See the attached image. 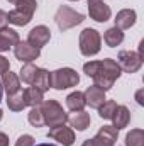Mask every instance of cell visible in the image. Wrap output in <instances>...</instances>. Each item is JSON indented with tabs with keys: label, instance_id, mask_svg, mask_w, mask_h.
Masks as SVG:
<instances>
[{
	"label": "cell",
	"instance_id": "obj_1",
	"mask_svg": "<svg viewBox=\"0 0 144 146\" xmlns=\"http://www.w3.org/2000/svg\"><path fill=\"white\" fill-rule=\"evenodd\" d=\"M83 72L87 76L93 78V85L102 88L104 92L110 90L115 83V80L120 76V66L115 60H102V61H88L83 65Z\"/></svg>",
	"mask_w": 144,
	"mask_h": 146
},
{
	"label": "cell",
	"instance_id": "obj_2",
	"mask_svg": "<svg viewBox=\"0 0 144 146\" xmlns=\"http://www.w3.org/2000/svg\"><path fill=\"white\" fill-rule=\"evenodd\" d=\"M41 112H42V119L44 124L49 127L59 126V124H66L68 122V114L63 110L61 104L56 100H42L41 104Z\"/></svg>",
	"mask_w": 144,
	"mask_h": 146
},
{
	"label": "cell",
	"instance_id": "obj_3",
	"mask_svg": "<svg viewBox=\"0 0 144 146\" xmlns=\"http://www.w3.org/2000/svg\"><path fill=\"white\" fill-rule=\"evenodd\" d=\"M100 44H102V37L98 31L87 27L80 33V51L83 56H95L102 48Z\"/></svg>",
	"mask_w": 144,
	"mask_h": 146
},
{
	"label": "cell",
	"instance_id": "obj_4",
	"mask_svg": "<svg viewBox=\"0 0 144 146\" xmlns=\"http://www.w3.org/2000/svg\"><path fill=\"white\" fill-rule=\"evenodd\" d=\"M54 21H56V26L61 31H68V29H71L75 26L81 24L85 21V15L70 9L68 5H61L56 10V14H54Z\"/></svg>",
	"mask_w": 144,
	"mask_h": 146
},
{
	"label": "cell",
	"instance_id": "obj_5",
	"mask_svg": "<svg viewBox=\"0 0 144 146\" xmlns=\"http://www.w3.org/2000/svg\"><path fill=\"white\" fill-rule=\"evenodd\" d=\"M78 82H80V76L73 68H59V70L51 73V87L56 90L76 87Z\"/></svg>",
	"mask_w": 144,
	"mask_h": 146
},
{
	"label": "cell",
	"instance_id": "obj_6",
	"mask_svg": "<svg viewBox=\"0 0 144 146\" xmlns=\"http://www.w3.org/2000/svg\"><path fill=\"white\" fill-rule=\"evenodd\" d=\"M117 63L120 70H124L126 73H136L143 65V54L136 51H120L117 56Z\"/></svg>",
	"mask_w": 144,
	"mask_h": 146
},
{
	"label": "cell",
	"instance_id": "obj_7",
	"mask_svg": "<svg viewBox=\"0 0 144 146\" xmlns=\"http://www.w3.org/2000/svg\"><path fill=\"white\" fill-rule=\"evenodd\" d=\"M48 138L61 143L63 146H73V143H75V133H73V129L68 127V126H65V124L51 127L49 133H48Z\"/></svg>",
	"mask_w": 144,
	"mask_h": 146
},
{
	"label": "cell",
	"instance_id": "obj_8",
	"mask_svg": "<svg viewBox=\"0 0 144 146\" xmlns=\"http://www.w3.org/2000/svg\"><path fill=\"white\" fill-rule=\"evenodd\" d=\"M88 14L97 22H107L112 15L110 7L104 0H88Z\"/></svg>",
	"mask_w": 144,
	"mask_h": 146
},
{
	"label": "cell",
	"instance_id": "obj_9",
	"mask_svg": "<svg viewBox=\"0 0 144 146\" xmlns=\"http://www.w3.org/2000/svg\"><path fill=\"white\" fill-rule=\"evenodd\" d=\"M14 54H15V58L20 60V61L32 63L34 60H37V58L41 56V49L31 46L27 41H26V42H20V41H19V42L14 46Z\"/></svg>",
	"mask_w": 144,
	"mask_h": 146
},
{
	"label": "cell",
	"instance_id": "obj_10",
	"mask_svg": "<svg viewBox=\"0 0 144 146\" xmlns=\"http://www.w3.org/2000/svg\"><path fill=\"white\" fill-rule=\"evenodd\" d=\"M51 39V31L46 27V26H36L34 29L29 31V36H27V42L31 46H34L37 49H41L42 46H46Z\"/></svg>",
	"mask_w": 144,
	"mask_h": 146
},
{
	"label": "cell",
	"instance_id": "obj_11",
	"mask_svg": "<svg viewBox=\"0 0 144 146\" xmlns=\"http://www.w3.org/2000/svg\"><path fill=\"white\" fill-rule=\"evenodd\" d=\"M117 129L114 126H104L100 127V131L95 134V138H92L95 146H115L117 141Z\"/></svg>",
	"mask_w": 144,
	"mask_h": 146
},
{
	"label": "cell",
	"instance_id": "obj_12",
	"mask_svg": "<svg viewBox=\"0 0 144 146\" xmlns=\"http://www.w3.org/2000/svg\"><path fill=\"white\" fill-rule=\"evenodd\" d=\"M83 95H85V102L92 107V109H98L107 99H105V92L102 90V88H98L97 85H92V87H88L85 92H83Z\"/></svg>",
	"mask_w": 144,
	"mask_h": 146
},
{
	"label": "cell",
	"instance_id": "obj_13",
	"mask_svg": "<svg viewBox=\"0 0 144 146\" xmlns=\"http://www.w3.org/2000/svg\"><path fill=\"white\" fill-rule=\"evenodd\" d=\"M137 21V15H136V10L132 9H124L120 12H117V17H115V27L119 29H129L136 24Z\"/></svg>",
	"mask_w": 144,
	"mask_h": 146
},
{
	"label": "cell",
	"instance_id": "obj_14",
	"mask_svg": "<svg viewBox=\"0 0 144 146\" xmlns=\"http://www.w3.org/2000/svg\"><path fill=\"white\" fill-rule=\"evenodd\" d=\"M112 122H114V127L119 131V129H124L127 127V124L131 122V112L126 106H117V109L112 115Z\"/></svg>",
	"mask_w": 144,
	"mask_h": 146
},
{
	"label": "cell",
	"instance_id": "obj_15",
	"mask_svg": "<svg viewBox=\"0 0 144 146\" xmlns=\"http://www.w3.org/2000/svg\"><path fill=\"white\" fill-rule=\"evenodd\" d=\"M2 87L3 90L7 92V95H14L20 90V82H19V76L12 72H5L2 75Z\"/></svg>",
	"mask_w": 144,
	"mask_h": 146
},
{
	"label": "cell",
	"instance_id": "obj_16",
	"mask_svg": "<svg viewBox=\"0 0 144 146\" xmlns=\"http://www.w3.org/2000/svg\"><path fill=\"white\" fill-rule=\"evenodd\" d=\"M68 122L71 124V127H75L76 131H85L90 126L92 119H90V114H87L85 110H78V112H75V114H71L68 117Z\"/></svg>",
	"mask_w": 144,
	"mask_h": 146
},
{
	"label": "cell",
	"instance_id": "obj_17",
	"mask_svg": "<svg viewBox=\"0 0 144 146\" xmlns=\"http://www.w3.org/2000/svg\"><path fill=\"white\" fill-rule=\"evenodd\" d=\"M32 87H36L37 90H41L42 94L46 90H49V87H51V73L48 70H44V68H39L34 80H32Z\"/></svg>",
	"mask_w": 144,
	"mask_h": 146
},
{
	"label": "cell",
	"instance_id": "obj_18",
	"mask_svg": "<svg viewBox=\"0 0 144 146\" xmlns=\"http://www.w3.org/2000/svg\"><path fill=\"white\" fill-rule=\"evenodd\" d=\"M66 106H68V109L71 110V112L83 110V107L87 106L83 92H78V90H76V92H71V94L66 97Z\"/></svg>",
	"mask_w": 144,
	"mask_h": 146
},
{
	"label": "cell",
	"instance_id": "obj_19",
	"mask_svg": "<svg viewBox=\"0 0 144 146\" xmlns=\"http://www.w3.org/2000/svg\"><path fill=\"white\" fill-rule=\"evenodd\" d=\"M104 41L107 42V46L110 48H115V46H119L122 41H124V33H122V29H119V27H110L105 31V34H104Z\"/></svg>",
	"mask_w": 144,
	"mask_h": 146
},
{
	"label": "cell",
	"instance_id": "obj_20",
	"mask_svg": "<svg viewBox=\"0 0 144 146\" xmlns=\"http://www.w3.org/2000/svg\"><path fill=\"white\" fill-rule=\"evenodd\" d=\"M22 94H24L26 106H31V107L42 104V100H44V97H42V92H41V90H37L36 87H29V88H26Z\"/></svg>",
	"mask_w": 144,
	"mask_h": 146
},
{
	"label": "cell",
	"instance_id": "obj_21",
	"mask_svg": "<svg viewBox=\"0 0 144 146\" xmlns=\"http://www.w3.org/2000/svg\"><path fill=\"white\" fill-rule=\"evenodd\" d=\"M7 19H9V22L14 24V26H27L32 17L27 15V14H24V12H20V10H17V9H14V10H10V12L7 14Z\"/></svg>",
	"mask_w": 144,
	"mask_h": 146
},
{
	"label": "cell",
	"instance_id": "obj_22",
	"mask_svg": "<svg viewBox=\"0 0 144 146\" xmlns=\"http://www.w3.org/2000/svg\"><path fill=\"white\" fill-rule=\"evenodd\" d=\"M7 107L14 112H20L26 107V100H24V94L19 90L14 95H7Z\"/></svg>",
	"mask_w": 144,
	"mask_h": 146
},
{
	"label": "cell",
	"instance_id": "obj_23",
	"mask_svg": "<svg viewBox=\"0 0 144 146\" xmlns=\"http://www.w3.org/2000/svg\"><path fill=\"white\" fill-rule=\"evenodd\" d=\"M126 146H144V131L132 129L126 134Z\"/></svg>",
	"mask_w": 144,
	"mask_h": 146
},
{
	"label": "cell",
	"instance_id": "obj_24",
	"mask_svg": "<svg viewBox=\"0 0 144 146\" xmlns=\"http://www.w3.org/2000/svg\"><path fill=\"white\" fill-rule=\"evenodd\" d=\"M37 68L36 65H32V63H26L24 66H22V70H20V80L24 82V83H32V80H34V76H36V73H37Z\"/></svg>",
	"mask_w": 144,
	"mask_h": 146
},
{
	"label": "cell",
	"instance_id": "obj_25",
	"mask_svg": "<svg viewBox=\"0 0 144 146\" xmlns=\"http://www.w3.org/2000/svg\"><path fill=\"white\" fill-rule=\"evenodd\" d=\"M27 119H29V124L34 126V127L44 126V119H42V112H41V104H39V106H34V107L31 109Z\"/></svg>",
	"mask_w": 144,
	"mask_h": 146
},
{
	"label": "cell",
	"instance_id": "obj_26",
	"mask_svg": "<svg viewBox=\"0 0 144 146\" xmlns=\"http://www.w3.org/2000/svg\"><path fill=\"white\" fill-rule=\"evenodd\" d=\"M115 109H117V102H115V100H105V102L98 107V115H100L102 119H112Z\"/></svg>",
	"mask_w": 144,
	"mask_h": 146
},
{
	"label": "cell",
	"instance_id": "obj_27",
	"mask_svg": "<svg viewBox=\"0 0 144 146\" xmlns=\"http://www.w3.org/2000/svg\"><path fill=\"white\" fill-rule=\"evenodd\" d=\"M15 5H17V10H20V12H24V14H27L31 17H32V14L36 12V9H37L36 0H19Z\"/></svg>",
	"mask_w": 144,
	"mask_h": 146
},
{
	"label": "cell",
	"instance_id": "obj_28",
	"mask_svg": "<svg viewBox=\"0 0 144 146\" xmlns=\"http://www.w3.org/2000/svg\"><path fill=\"white\" fill-rule=\"evenodd\" d=\"M0 36L3 37L10 46H15L20 39H19V34H17V31H14V29H9V27H5V29H2L0 31Z\"/></svg>",
	"mask_w": 144,
	"mask_h": 146
},
{
	"label": "cell",
	"instance_id": "obj_29",
	"mask_svg": "<svg viewBox=\"0 0 144 146\" xmlns=\"http://www.w3.org/2000/svg\"><path fill=\"white\" fill-rule=\"evenodd\" d=\"M15 146H34V138L31 134H22L15 141Z\"/></svg>",
	"mask_w": 144,
	"mask_h": 146
},
{
	"label": "cell",
	"instance_id": "obj_30",
	"mask_svg": "<svg viewBox=\"0 0 144 146\" xmlns=\"http://www.w3.org/2000/svg\"><path fill=\"white\" fill-rule=\"evenodd\" d=\"M9 68H10V63H9V60H7L5 56H0V73L3 75L5 72H9Z\"/></svg>",
	"mask_w": 144,
	"mask_h": 146
},
{
	"label": "cell",
	"instance_id": "obj_31",
	"mask_svg": "<svg viewBox=\"0 0 144 146\" xmlns=\"http://www.w3.org/2000/svg\"><path fill=\"white\" fill-rule=\"evenodd\" d=\"M7 24H9L7 12H3V10L0 9V31H2V29H5V27H7Z\"/></svg>",
	"mask_w": 144,
	"mask_h": 146
},
{
	"label": "cell",
	"instance_id": "obj_32",
	"mask_svg": "<svg viewBox=\"0 0 144 146\" xmlns=\"http://www.w3.org/2000/svg\"><path fill=\"white\" fill-rule=\"evenodd\" d=\"M9 48H10V44H9V42L3 39V37L0 36V53H2V51H7Z\"/></svg>",
	"mask_w": 144,
	"mask_h": 146
},
{
	"label": "cell",
	"instance_id": "obj_33",
	"mask_svg": "<svg viewBox=\"0 0 144 146\" xmlns=\"http://www.w3.org/2000/svg\"><path fill=\"white\" fill-rule=\"evenodd\" d=\"M0 146H9V136L5 133H0Z\"/></svg>",
	"mask_w": 144,
	"mask_h": 146
},
{
	"label": "cell",
	"instance_id": "obj_34",
	"mask_svg": "<svg viewBox=\"0 0 144 146\" xmlns=\"http://www.w3.org/2000/svg\"><path fill=\"white\" fill-rule=\"evenodd\" d=\"M141 95H143V90H139V92H137V104H141V106H143L144 102H143V99H141Z\"/></svg>",
	"mask_w": 144,
	"mask_h": 146
},
{
	"label": "cell",
	"instance_id": "obj_35",
	"mask_svg": "<svg viewBox=\"0 0 144 146\" xmlns=\"http://www.w3.org/2000/svg\"><path fill=\"white\" fill-rule=\"evenodd\" d=\"M81 146H95V145H93V141H92V139H87V141H85Z\"/></svg>",
	"mask_w": 144,
	"mask_h": 146
},
{
	"label": "cell",
	"instance_id": "obj_36",
	"mask_svg": "<svg viewBox=\"0 0 144 146\" xmlns=\"http://www.w3.org/2000/svg\"><path fill=\"white\" fill-rule=\"evenodd\" d=\"M2 94H3V87H2V82H0V100H2Z\"/></svg>",
	"mask_w": 144,
	"mask_h": 146
},
{
	"label": "cell",
	"instance_id": "obj_37",
	"mask_svg": "<svg viewBox=\"0 0 144 146\" xmlns=\"http://www.w3.org/2000/svg\"><path fill=\"white\" fill-rule=\"evenodd\" d=\"M34 146H56V145H49V143H42V145H34Z\"/></svg>",
	"mask_w": 144,
	"mask_h": 146
},
{
	"label": "cell",
	"instance_id": "obj_38",
	"mask_svg": "<svg viewBox=\"0 0 144 146\" xmlns=\"http://www.w3.org/2000/svg\"><path fill=\"white\" fill-rule=\"evenodd\" d=\"M9 2H10V3H17L19 0H9Z\"/></svg>",
	"mask_w": 144,
	"mask_h": 146
},
{
	"label": "cell",
	"instance_id": "obj_39",
	"mask_svg": "<svg viewBox=\"0 0 144 146\" xmlns=\"http://www.w3.org/2000/svg\"><path fill=\"white\" fill-rule=\"evenodd\" d=\"M2 115H3V112H2V110H0V121H2Z\"/></svg>",
	"mask_w": 144,
	"mask_h": 146
}]
</instances>
